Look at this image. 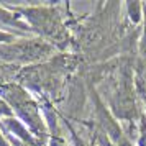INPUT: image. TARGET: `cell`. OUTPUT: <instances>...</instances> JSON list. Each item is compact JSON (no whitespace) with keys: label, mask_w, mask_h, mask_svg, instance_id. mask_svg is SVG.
Returning <instances> with one entry per match:
<instances>
[{"label":"cell","mask_w":146,"mask_h":146,"mask_svg":"<svg viewBox=\"0 0 146 146\" xmlns=\"http://www.w3.org/2000/svg\"><path fill=\"white\" fill-rule=\"evenodd\" d=\"M49 53L51 46L38 40H21L18 43H8L0 46V58L7 61H36Z\"/></svg>","instance_id":"2"},{"label":"cell","mask_w":146,"mask_h":146,"mask_svg":"<svg viewBox=\"0 0 146 146\" xmlns=\"http://www.w3.org/2000/svg\"><path fill=\"white\" fill-rule=\"evenodd\" d=\"M128 8H130V15H131L133 21H139V8H141V3H128Z\"/></svg>","instance_id":"6"},{"label":"cell","mask_w":146,"mask_h":146,"mask_svg":"<svg viewBox=\"0 0 146 146\" xmlns=\"http://www.w3.org/2000/svg\"><path fill=\"white\" fill-rule=\"evenodd\" d=\"M145 102H146V97H145Z\"/></svg>","instance_id":"12"},{"label":"cell","mask_w":146,"mask_h":146,"mask_svg":"<svg viewBox=\"0 0 146 146\" xmlns=\"http://www.w3.org/2000/svg\"><path fill=\"white\" fill-rule=\"evenodd\" d=\"M0 146H10V145H8V141H7L5 138H3L2 135H0Z\"/></svg>","instance_id":"11"},{"label":"cell","mask_w":146,"mask_h":146,"mask_svg":"<svg viewBox=\"0 0 146 146\" xmlns=\"http://www.w3.org/2000/svg\"><path fill=\"white\" fill-rule=\"evenodd\" d=\"M0 95L10 104V108H13L17 115L21 118L23 123H27L28 128L31 130L33 135H36V138L40 139V143L43 145V139L46 136V128L43 125L40 113H38V105L33 100L30 99L21 87L18 86H0Z\"/></svg>","instance_id":"1"},{"label":"cell","mask_w":146,"mask_h":146,"mask_svg":"<svg viewBox=\"0 0 146 146\" xmlns=\"http://www.w3.org/2000/svg\"><path fill=\"white\" fill-rule=\"evenodd\" d=\"M49 146H66V143L61 138H51V145Z\"/></svg>","instance_id":"9"},{"label":"cell","mask_w":146,"mask_h":146,"mask_svg":"<svg viewBox=\"0 0 146 146\" xmlns=\"http://www.w3.org/2000/svg\"><path fill=\"white\" fill-rule=\"evenodd\" d=\"M141 51L146 54V17H145V27H143V38H141Z\"/></svg>","instance_id":"8"},{"label":"cell","mask_w":146,"mask_h":146,"mask_svg":"<svg viewBox=\"0 0 146 146\" xmlns=\"http://www.w3.org/2000/svg\"><path fill=\"white\" fill-rule=\"evenodd\" d=\"M0 23H8V25H15L17 28L27 30V25L25 23H21L13 13H10L8 10H3V8H0Z\"/></svg>","instance_id":"5"},{"label":"cell","mask_w":146,"mask_h":146,"mask_svg":"<svg viewBox=\"0 0 146 146\" xmlns=\"http://www.w3.org/2000/svg\"><path fill=\"white\" fill-rule=\"evenodd\" d=\"M10 143H13V146H30V145H27V143H23V141H20V139H17V138H10Z\"/></svg>","instance_id":"10"},{"label":"cell","mask_w":146,"mask_h":146,"mask_svg":"<svg viewBox=\"0 0 146 146\" xmlns=\"http://www.w3.org/2000/svg\"><path fill=\"white\" fill-rule=\"evenodd\" d=\"M13 40H15V35L5 33V31H0V43L8 44V43H13Z\"/></svg>","instance_id":"7"},{"label":"cell","mask_w":146,"mask_h":146,"mask_svg":"<svg viewBox=\"0 0 146 146\" xmlns=\"http://www.w3.org/2000/svg\"><path fill=\"white\" fill-rule=\"evenodd\" d=\"M2 125L7 126L8 131L13 133V136H18V139L23 141V143H27V145H30V146H40L41 145L40 139L31 136V131H28L27 128H25V125H23L21 121H18V120L8 117V118L2 120Z\"/></svg>","instance_id":"4"},{"label":"cell","mask_w":146,"mask_h":146,"mask_svg":"<svg viewBox=\"0 0 146 146\" xmlns=\"http://www.w3.org/2000/svg\"><path fill=\"white\" fill-rule=\"evenodd\" d=\"M23 15L27 17L30 23L33 25L40 33L43 35H56L58 31V15L53 10H44V8H28L23 10Z\"/></svg>","instance_id":"3"}]
</instances>
